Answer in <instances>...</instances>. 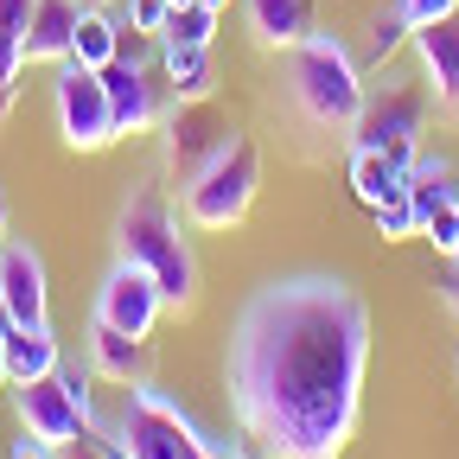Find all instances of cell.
Wrapping results in <instances>:
<instances>
[{"label": "cell", "instance_id": "9a60e30c", "mask_svg": "<svg viewBox=\"0 0 459 459\" xmlns=\"http://www.w3.org/2000/svg\"><path fill=\"white\" fill-rule=\"evenodd\" d=\"M83 7H90V0H39V7H32V26H26V39H20V45H26V65H65Z\"/></svg>", "mask_w": 459, "mask_h": 459}, {"label": "cell", "instance_id": "d590c367", "mask_svg": "<svg viewBox=\"0 0 459 459\" xmlns=\"http://www.w3.org/2000/svg\"><path fill=\"white\" fill-rule=\"evenodd\" d=\"M204 7H211V13H223V7H230V0H204Z\"/></svg>", "mask_w": 459, "mask_h": 459}, {"label": "cell", "instance_id": "7c38bea8", "mask_svg": "<svg viewBox=\"0 0 459 459\" xmlns=\"http://www.w3.org/2000/svg\"><path fill=\"white\" fill-rule=\"evenodd\" d=\"M102 90H108V108H115V134H147L160 128V96L147 83V65H134V57H108L102 65Z\"/></svg>", "mask_w": 459, "mask_h": 459}, {"label": "cell", "instance_id": "f1b7e54d", "mask_svg": "<svg viewBox=\"0 0 459 459\" xmlns=\"http://www.w3.org/2000/svg\"><path fill=\"white\" fill-rule=\"evenodd\" d=\"M57 459H115V453H108V446H102L96 434H77L71 446H57Z\"/></svg>", "mask_w": 459, "mask_h": 459}, {"label": "cell", "instance_id": "74e56055", "mask_svg": "<svg viewBox=\"0 0 459 459\" xmlns=\"http://www.w3.org/2000/svg\"><path fill=\"white\" fill-rule=\"evenodd\" d=\"M90 7H108V0H90Z\"/></svg>", "mask_w": 459, "mask_h": 459}, {"label": "cell", "instance_id": "1f68e13d", "mask_svg": "<svg viewBox=\"0 0 459 459\" xmlns=\"http://www.w3.org/2000/svg\"><path fill=\"white\" fill-rule=\"evenodd\" d=\"M440 300H446V307H453V313H459V268H453V274H446V281H440Z\"/></svg>", "mask_w": 459, "mask_h": 459}, {"label": "cell", "instance_id": "836d02e7", "mask_svg": "<svg viewBox=\"0 0 459 459\" xmlns=\"http://www.w3.org/2000/svg\"><path fill=\"white\" fill-rule=\"evenodd\" d=\"M211 459H249V453H243V446H223V453H211Z\"/></svg>", "mask_w": 459, "mask_h": 459}, {"label": "cell", "instance_id": "f35d334b", "mask_svg": "<svg viewBox=\"0 0 459 459\" xmlns=\"http://www.w3.org/2000/svg\"><path fill=\"white\" fill-rule=\"evenodd\" d=\"M453 370H459V358H453Z\"/></svg>", "mask_w": 459, "mask_h": 459}, {"label": "cell", "instance_id": "ac0fdd59", "mask_svg": "<svg viewBox=\"0 0 459 459\" xmlns=\"http://www.w3.org/2000/svg\"><path fill=\"white\" fill-rule=\"evenodd\" d=\"M57 364V338H51V325H13L7 332V389L13 383H39V377H51Z\"/></svg>", "mask_w": 459, "mask_h": 459}, {"label": "cell", "instance_id": "6da1fadb", "mask_svg": "<svg viewBox=\"0 0 459 459\" xmlns=\"http://www.w3.org/2000/svg\"><path fill=\"white\" fill-rule=\"evenodd\" d=\"M370 307L325 268L249 287L223 351L230 415L262 459H344L364 415Z\"/></svg>", "mask_w": 459, "mask_h": 459}, {"label": "cell", "instance_id": "8d00e7d4", "mask_svg": "<svg viewBox=\"0 0 459 459\" xmlns=\"http://www.w3.org/2000/svg\"><path fill=\"white\" fill-rule=\"evenodd\" d=\"M166 7H186V0H166Z\"/></svg>", "mask_w": 459, "mask_h": 459}, {"label": "cell", "instance_id": "4dcf8cb0", "mask_svg": "<svg viewBox=\"0 0 459 459\" xmlns=\"http://www.w3.org/2000/svg\"><path fill=\"white\" fill-rule=\"evenodd\" d=\"M7 332H13V319H7V307H0V389H7Z\"/></svg>", "mask_w": 459, "mask_h": 459}, {"label": "cell", "instance_id": "5b68a950", "mask_svg": "<svg viewBox=\"0 0 459 459\" xmlns=\"http://www.w3.org/2000/svg\"><path fill=\"white\" fill-rule=\"evenodd\" d=\"M255 192H262V147L249 134H237L211 166H198L179 186V211L192 230H237L249 217Z\"/></svg>", "mask_w": 459, "mask_h": 459}, {"label": "cell", "instance_id": "e575fe53", "mask_svg": "<svg viewBox=\"0 0 459 459\" xmlns=\"http://www.w3.org/2000/svg\"><path fill=\"white\" fill-rule=\"evenodd\" d=\"M446 262H453V268H459V237H453V249H446Z\"/></svg>", "mask_w": 459, "mask_h": 459}, {"label": "cell", "instance_id": "ba28073f", "mask_svg": "<svg viewBox=\"0 0 459 459\" xmlns=\"http://www.w3.org/2000/svg\"><path fill=\"white\" fill-rule=\"evenodd\" d=\"M51 108H57V134H65L71 153H102L115 134V108H108V90H102V71L77 65V57H65V65H51Z\"/></svg>", "mask_w": 459, "mask_h": 459}, {"label": "cell", "instance_id": "44dd1931", "mask_svg": "<svg viewBox=\"0 0 459 459\" xmlns=\"http://www.w3.org/2000/svg\"><path fill=\"white\" fill-rule=\"evenodd\" d=\"M402 45H409V13H402V0H395L389 13H377V20H370V39H364V65H370V71H383V65H389V57H395Z\"/></svg>", "mask_w": 459, "mask_h": 459}, {"label": "cell", "instance_id": "603a6c76", "mask_svg": "<svg viewBox=\"0 0 459 459\" xmlns=\"http://www.w3.org/2000/svg\"><path fill=\"white\" fill-rule=\"evenodd\" d=\"M415 237H421V243H434V249H453V237H459V186H453L434 211H421Z\"/></svg>", "mask_w": 459, "mask_h": 459}, {"label": "cell", "instance_id": "484cf974", "mask_svg": "<svg viewBox=\"0 0 459 459\" xmlns=\"http://www.w3.org/2000/svg\"><path fill=\"white\" fill-rule=\"evenodd\" d=\"M402 13H409V32H421V26H434V20H453L459 0H402Z\"/></svg>", "mask_w": 459, "mask_h": 459}, {"label": "cell", "instance_id": "8fae6325", "mask_svg": "<svg viewBox=\"0 0 459 459\" xmlns=\"http://www.w3.org/2000/svg\"><path fill=\"white\" fill-rule=\"evenodd\" d=\"M0 307H7L13 325H51V294H45V262L32 243H13L0 249Z\"/></svg>", "mask_w": 459, "mask_h": 459}, {"label": "cell", "instance_id": "ffe728a7", "mask_svg": "<svg viewBox=\"0 0 459 459\" xmlns=\"http://www.w3.org/2000/svg\"><path fill=\"white\" fill-rule=\"evenodd\" d=\"M351 192H358L364 204H383V198L409 192V186H402V172L389 166V153H377V147H351Z\"/></svg>", "mask_w": 459, "mask_h": 459}, {"label": "cell", "instance_id": "52a82bcc", "mask_svg": "<svg viewBox=\"0 0 459 459\" xmlns=\"http://www.w3.org/2000/svg\"><path fill=\"white\" fill-rule=\"evenodd\" d=\"M237 134H243V128L230 122V115H223L211 96H172V108L160 115V153H166V172L186 186L192 172L211 166Z\"/></svg>", "mask_w": 459, "mask_h": 459}, {"label": "cell", "instance_id": "cb8c5ba5", "mask_svg": "<svg viewBox=\"0 0 459 459\" xmlns=\"http://www.w3.org/2000/svg\"><path fill=\"white\" fill-rule=\"evenodd\" d=\"M370 217H377V237H383V243H409V237H415V204H409V192L370 204Z\"/></svg>", "mask_w": 459, "mask_h": 459}, {"label": "cell", "instance_id": "e0dca14e", "mask_svg": "<svg viewBox=\"0 0 459 459\" xmlns=\"http://www.w3.org/2000/svg\"><path fill=\"white\" fill-rule=\"evenodd\" d=\"M160 57V77L172 83V96H211L217 65H211V45H179V39H153Z\"/></svg>", "mask_w": 459, "mask_h": 459}, {"label": "cell", "instance_id": "2e32d148", "mask_svg": "<svg viewBox=\"0 0 459 459\" xmlns=\"http://www.w3.org/2000/svg\"><path fill=\"white\" fill-rule=\"evenodd\" d=\"M243 20L262 51H294L313 32V0H243Z\"/></svg>", "mask_w": 459, "mask_h": 459}, {"label": "cell", "instance_id": "d6a6232c", "mask_svg": "<svg viewBox=\"0 0 459 459\" xmlns=\"http://www.w3.org/2000/svg\"><path fill=\"white\" fill-rule=\"evenodd\" d=\"M0 249H7V198H0Z\"/></svg>", "mask_w": 459, "mask_h": 459}, {"label": "cell", "instance_id": "5bb4252c", "mask_svg": "<svg viewBox=\"0 0 459 459\" xmlns=\"http://www.w3.org/2000/svg\"><path fill=\"white\" fill-rule=\"evenodd\" d=\"M90 370L108 377V383H122V389H134V383L153 377V351H147V338H128V332L90 319Z\"/></svg>", "mask_w": 459, "mask_h": 459}, {"label": "cell", "instance_id": "83f0119b", "mask_svg": "<svg viewBox=\"0 0 459 459\" xmlns=\"http://www.w3.org/2000/svg\"><path fill=\"white\" fill-rule=\"evenodd\" d=\"M32 7H39V0H0V32L26 39V26H32Z\"/></svg>", "mask_w": 459, "mask_h": 459}, {"label": "cell", "instance_id": "d4e9b609", "mask_svg": "<svg viewBox=\"0 0 459 459\" xmlns=\"http://www.w3.org/2000/svg\"><path fill=\"white\" fill-rule=\"evenodd\" d=\"M20 71H26V45L13 32H0V115L13 108V90H20Z\"/></svg>", "mask_w": 459, "mask_h": 459}, {"label": "cell", "instance_id": "277c9868", "mask_svg": "<svg viewBox=\"0 0 459 459\" xmlns=\"http://www.w3.org/2000/svg\"><path fill=\"white\" fill-rule=\"evenodd\" d=\"M96 440H102L115 459H211V453H223V440H211L153 377L128 389L122 415L102 421Z\"/></svg>", "mask_w": 459, "mask_h": 459}, {"label": "cell", "instance_id": "7a4b0ae2", "mask_svg": "<svg viewBox=\"0 0 459 459\" xmlns=\"http://www.w3.org/2000/svg\"><path fill=\"white\" fill-rule=\"evenodd\" d=\"M115 255L134 262V268H147L160 281L166 307H192L198 300V255L186 243L179 211L166 204V192L153 179H141L122 198V211H115Z\"/></svg>", "mask_w": 459, "mask_h": 459}, {"label": "cell", "instance_id": "7402d4cb", "mask_svg": "<svg viewBox=\"0 0 459 459\" xmlns=\"http://www.w3.org/2000/svg\"><path fill=\"white\" fill-rule=\"evenodd\" d=\"M211 32H217V13L204 7V0H186V7H172L166 26H160V39H179V45H211Z\"/></svg>", "mask_w": 459, "mask_h": 459}, {"label": "cell", "instance_id": "3957f363", "mask_svg": "<svg viewBox=\"0 0 459 459\" xmlns=\"http://www.w3.org/2000/svg\"><path fill=\"white\" fill-rule=\"evenodd\" d=\"M281 77H287V102H294V115L307 128H319V134H351L358 108L370 96L364 65L351 57V45H344L338 32H319V26L287 51V71Z\"/></svg>", "mask_w": 459, "mask_h": 459}, {"label": "cell", "instance_id": "4316f807", "mask_svg": "<svg viewBox=\"0 0 459 459\" xmlns=\"http://www.w3.org/2000/svg\"><path fill=\"white\" fill-rule=\"evenodd\" d=\"M166 13H172L166 0H128V26H134V32H153V39H160Z\"/></svg>", "mask_w": 459, "mask_h": 459}, {"label": "cell", "instance_id": "4fadbf2b", "mask_svg": "<svg viewBox=\"0 0 459 459\" xmlns=\"http://www.w3.org/2000/svg\"><path fill=\"white\" fill-rule=\"evenodd\" d=\"M415 57H421V83L440 108H459V13L453 20H434L421 32H409Z\"/></svg>", "mask_w": 459, "mask_h": 459}, {"label": "cell", "instance_id": "8992f818", "mask_svg": "<svg viewBox=\"0 0 459 459\" xmlns=\"http://www.w3.org/2000/svg\"><path fill=\"white\" fill-rule=\"evenodd\" d=\"M428 83H383V90H370L364 96V108H358V122H351V147H377V153H389V166L409 179V166L421 160V122H428Z\"/></svg>", "mask_w": 459, "mask_h": 459}, {"label": "cell", "instance_id": "30bf717a", "mask_svg": "<svg viewBox=\"0 0 459 459\" xmlns=\"http://www.w3.org/2000/svg\"><path fill=\"white\" fill-rule=\"evenodd\" d=\"M13 415H20V434L45 440L51 453L71 446L77 434H90L83 415H77V402H71V383L57 377V370L39 377V383H13Z\"/></svg>", "mask_w": 459, "mask_h": 459}, {"label": "cell", "instance_id": "d6986e66", "mask_svg": "<svg viewBox=\"0 0 459 459\" xmlns=\"http://www.w3.org/2000/svg\"><path fill=\"white\" fill-rule=\"evenodd\" d=\"M115 45H122V20H108L102 7H83L77 39H71V57H77V65H90V71H102L108 57H115Z\"/></svg>", "mask_w": 459, "mask_h": 459}, {"label": "cell", "instance_id": "f546056e", "mask_svg": "<svg viewBox=\"0 0 459 459\" xmlns=\"http://www.w3.org/2000/svg\"><path fill=\"white\" fill-rule=\"evenodd\" d=\"M7 459H57V453H51V446H45V440H32V434H20V440H13V453H7Z\"/></svg>", "mask_w": 459, "mask_h": 459}, {"label": "cell", "instance_id": "9c48e42d", "mask_svg": "<svg viewBox=\"0 0 459 459\" xmlns=\"http://www.w3.org/2000/svg\"><path fill=\"white\" fill-rule=\"evenodd\" d=\"M160 307H166L160 281H153L147 268H134V262L115 255V268H108V274H102V287H96V319H102V325H115V332H128V338H153Z\"/></svg>", "mask_w": 459, "mask_h": 459}]
</instances>
